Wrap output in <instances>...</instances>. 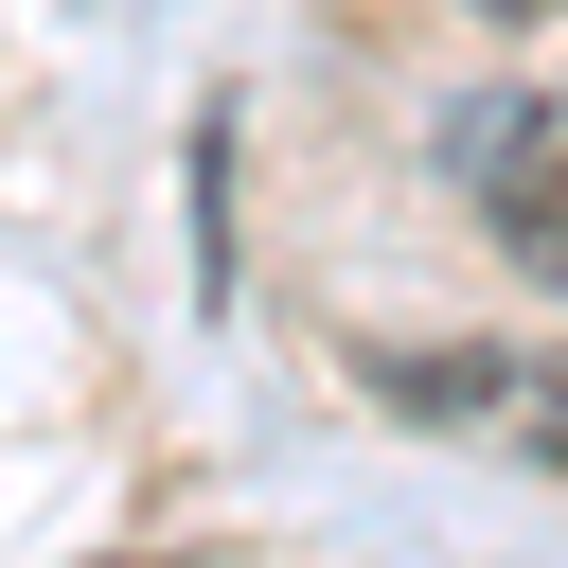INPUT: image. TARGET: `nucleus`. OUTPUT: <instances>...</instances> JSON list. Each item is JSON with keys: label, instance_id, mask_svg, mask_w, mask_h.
Returning <instances> with one entry per match:
<instances>
[{"label": "nucleus", "instance_id": "f257e3e1", "mask_svg": "<svg viewBox=\"0 0 568 568\" xmlns=\"http://www.w3.org/2000/svg\"><path fill=\"white\" fill-rule=\"evenodd\" d=\"M462 195H479V231H497L532 284H568V89L479 106V124H462Z\"/></svg>", "mask_w": 568, "mask_h": 568}, {"label": "nucleus", "instance_id": "f03ea898", "mask_svg": "<svg viewBox=\"0 0 568 568\" xmlns=\"http://www.w3.org/2000/svg\"><path fill=\"white\" fill-rule=\"evenodd\" d=\"M532 444H550V462H568V390H532Z\"/></svg>", "mask_w": 568, "mask_h": 568}, {"label": "nucleus", "instance_id": "7ed1b4c3", "mask_svg": "<svg viewBox=\"0 0 568 568\" xmlns=\"http://www.w3.org/2000/svg\"><path fill=\"white\" fill-rule=\"evenodd\" d=\"M462 18H568V0H462Z\"/></svg>", "mask_w": 568, "mask_h": 568}]
</instances>
